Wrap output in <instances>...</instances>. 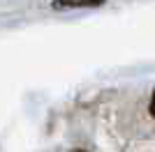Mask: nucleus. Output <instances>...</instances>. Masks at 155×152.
<instances>
[{"mask_svg": "<svg viewBox=\"0 0 155 152\" xmlns=\"http://www.w3.org/2000/svg\"><path fill=\"white\" fill-rule=\"evenodd\" d=\"M150 115L155 118V92H153V99H150Z\"/></svg>", "mask_w": 155, "mask_h": 152, "instance_id": "obj_2", "label": "nucleus"}, {"mask_svg": "<svg viewBox=\"0 0 155 152\" xmlns=\"http://www.w3.org/2000/svg\"><path fill=\"white\" fill-rule=\"evenodd\" d=\"M100 2H104V0H56L53 2V7L56 9H60V7H91V5H100Z\"/></svg>", "mask_w": 155, "mask_h": 152, "instance_id": "obj_1", "label": "nucleus"}, {"mask_svg": "<svg viewBox=\"0 0 155 152\" xmlns=\"http://www.w3.org/2000/svg\"><path fill=\"white\" fill-rule=\"evenodd\" d=\"M72 152H84V150H72Z\"/></svg>", "mask_w": 155, "mask_h": 152, "instance_id": "obj_3", "label": "nucleus"}]
</instances>
